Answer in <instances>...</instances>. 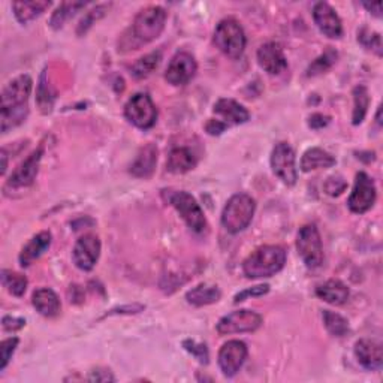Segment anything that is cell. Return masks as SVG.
<instances>
[{
    "mask_svg": "<svg viewBox=\"0 0 383 383\" xmlns=\"http://www.w3.org/2000/svg\"><path fill=\"white\" fill-rule=\"evenodd\" d=\"M167 18V11L162 6H148L138 12L129 30L131 36H124L122 45L127 49H138L141 45L158 40L165 29Z\"/></svg>",
    "mask_w": 383,
    "mask_h": 383,
    "instance_id": "1",
    "label": "cell"
},
{
    "mask_svg": "<svg viewBox=\"0 0 383 383\" xmlns=\"http://www.w3.org/2000/svg\"><path fill=\"white\" fill-rule=\"evenodd\" d=\"M286 264V252L280 246H262L242 264L247 278H264L277 274Z\"/></svg>",
    "mask_w": 383,
    "mask_h": 383,
    "instance_id": "2",
    "label": "cell"
},
{
    "mask_svg": "<svg viewBox=\"0 0 383 383\" xmlns=\"http://www.w3.org/2000/svg\"><path fill=\"white\" fill-rule=\"evenodd\" d=\"M257 202L247 194H237L229 198L222 213V225L228 232L238 234L250 225Z\"/></svg>",
    "mask_w": 383,
    "mask_h": 383,
    "instance_id": "3",
    "label": "cell"
},
{
    "mask_svg": "<svg viewBox=\"0 0 383 383\" xmlns=\"http://www.w3.org/2000/svg\"><path fill=\"white\" fill-rule=\"evenodd\" d=\"M246 33L234 18L222 20L214 30V44L229 59H240L246 48Z\"/></svg>",
    "mask_w": 383,
    "mask_h": 383,
    "instance_id": "4",
    "label": "cell"
},
{
    "mask_svg": "<svg viewBox=\"0 0 383 383\" xmlns=\"http://www.w3.org/2000/svg\"><path fill=\"white\" fill-rule=\"evenodd\" d=\"M168 202L183 217V220L187 226L198 234L204 232L207 229V219L204 216L202 208L196 199L187 192H171L168 196Z\"/></svg>",
    "mask_w": 383,
    "mask_h": 383,
    "instance_id": "5",
    "label": "cell"
},
{
    "mask_svg": "<svg viewBox=\"0 0 383 383\" xmlns=\"http://www.w3.org/2000/svg\"><path fill=\"white\" fill-rule=\"evenodd\" d=\"M297 250L304 264L309 268L321 266L324 261V247L321 234L316 225H304L297 237Z\"/></svg>",
    "mask_w": 383,
    "mask_h": 383,
    "instance_id": "6",
    "label": "cell"
},
{
    "mask_svg": "<svg viewBox=\"0 0 383 383\" xmlns=\"http://www.w3.org/2000/svg\"><path fill=\"white\" fill-rule=\"evenodd\" d=\"M124 116L139 129H150L158 120V110L147 93L134 95L124 105Z\"/></svg>",
    "mask_w": 383,
    "mask_h": 383,
    "instance_id": "7",
    "label": "cell"
},
{
    "mask_svg": "<svg viewBox=\"0 0 383 383\" xmlns=\"http://www.w3.org/2000/svg\"><path fill=\"white\" fill-rule=\"evenodd\" d=\"M262 325V316L252 310H237L223 316L217 324L220 336L253 333Z\"/></svg>",
    "mask_w": 383,
    "mask_h": 383,
    "instance_id": "8",
    "label": "cell"
},
{
    "mask_svg": "<svg viewBox=\"0 0 383 383\" xmlns=\"http://www.w3.org/2000/svg\"><path fill=\"white\" fill-rule=\"evenodd\" d=\"M376 196H377V190H376L375 182L372 180V177L365 172L356 174L355 186L348 201L349 208L356 214L367 213L375 206Z\"/></svg>",
    "mask_w": 383,
    "mask_h": 383,
    "instance_id": "9",
    "label": "cell"
},
{
    "mask_svg": "<svg viewBox=\"0 0 383 383\" xmlns=\"http://www.w3.org/2000/svg\"><path fill=\"white\" fill-rule=\"evenodd\" d=\"M271 168L286 186H293L297 183L298 174L295 167V153L288 143H278L273 148Z\"/></svg>",
    "mask_w": 383,
    "mask_h": 383,
    "instance_id": "10",
    "label": "cell"
},
{
    "mask_svg": "<svg viewBox=\"0 0 383 383\" xmlns=\"http://www.w3.org/2000/svg\"><path fill=\"white\" fill-rule=\"evenodd\" d=\"M196 71L198 65L195 57L186 51H182L171 59L167 72H165V80L172 86H184L194 78Z\"/></svg>",
    "mask_w": 383,
    "mask_h": 383,
    "instance_id": "11",
    "label": "cell"
},
{
    "mask_svg": "<svg viewBox=\"0 0 383 383\" xmlns=\"http://www.w3.org/2000/svg\"><path fill=\"white\" fill-rule=\"evenodd\" d=\"M42 155H44V146L37 147L28 159L18 165V168L9 177L6 187L24 189V187L32 186L36 180L37 172H40Z\"/></svg>",
    "mask_w": 383,
    "mask_h": 383,
    "instance_id": "12",
    "label": "cell"
},
{
    "mask_svg": "<svg viewBox=\"0 0 383 383\" xmlns=\"http://www.w3.org/2000/svg\"><path fill=\"white\" fill-rule=\"evenodd\" d=\"M247 360V346L240 340L225 343L219 352V367L226 377L235 376Z\"/></svg>",
    "mask_w": 383,
    "mask_h": 383,
    "instance_id": "13",
    "label": "cell"
},
{
    "mask_svg": "<svg viewBox=\"0 0 383 383\" xmlns=\"http://www.w3.org/2000/svg\"><path fill=\"white\" fill-rule=\"evenodd\" d=\"M99 254H100L99 238L93 234H87L75 242L72 258L76 268H80L81 271H90L96 265Z\"/></svg>",
    "mask_w": 383,
    "mask_h": 383,
    "instance_id": "14",
    "label": "cell"
},
{
    "mask_svg": "<svg viewBox=\"0 0 383 383\" xmlns=\"http://www.w3.org/2000/svg\"><path fill=\"white\" fill-rule=\"evenodd\" d=\"M33 81L29 75H20L6 84L2 92V110L28 107Z\"/></svg>",
    "mask_w": 383,
    "mask_h": 383,
    "instance_id": "15",
    "label": "cell"
},
{
    "mask_svg": "<svg viewBox=\"0 0 383 383\" xmlns=\"http://www.w3.org/2000/svg\"><path fill=\"white\" fill-rule=\"evenodd\" d=\"M313 20L325 36L337 40L343 35V25L341 20L337 16L334 8L328 5L326 2H319L313 8Z\"/></svg>",
    "mask_w": 383,
    "mask_h": 383,
    "instance_id": "16",
    "label": "cell"
},
{
    "mask_svg": "<svg viewBox=\"0 0 383 383\" xmlns=\"http://www.w3.org/2000/svg\"><path fill=\"white\" fill-rule=\"evenodd\" d=\"M258 63L270 75H278L288 69V60L277 42H266L258 49Z\"/></svg>",
    "mask_w": 383,
    "mask_h": 383,
    "instance_id": "17",
    "label": "cell"
},
{
    "mask_svg": "<svg viewBox=\"0 0 383 383\" xmlns=\"http://www.w3.org/2000/svg\"><path fill=\"white\" fill-rule=\"evenodd\" d=\"M355 356L358 363L370 372H377L383 365V350L373 340H360L355 344Z\"/></svg>",
    "mask_w": 383,
    "mask_h": 383,
    "instance_id": "18",
    "label": "cell"
},
{
    "mask_svg": "<svg viewBox=\"0 0 383 383\" xmlns=\"http://www.w3.org/2000/svg\"><path fill=\"white\" fill-rule=\"evenodd\" d=\"M213 111L214 114H217V116L222 117L228 126L246 123L250 119V114L244 107L238 104L237 100L228 99V98H222L217 100L214 104Z\"/></svg>",
    "mask_w": 383,
    "mask_h": 383,
    "instance_id": "19",
    "label": "cell"
},
{
    "mask_svg": "<svg viewBox=\"0 0 383 383\" xmlns=\"http://www.w3.org/2000/svg\"><path fill=\"white\" fill-rule=\"evenodd\" d=\"M158 163V147L155 144H147L139 150L136 159L131 167V174L136 178H148L156 170Z\"/></svg>",
    "mask_w": 383,
    "mask_h": 383,
    "instance_id": "20",
    "label": "cell"
},
{
    "mask_svg": "<svg viewBox=\"0 0 383 383\" xmlns=\"http://www.w3.org/2000/svg\"><path fill=\"white\" fill-rule=\"evenodd\" d=\"M32 304L36 312L45 317H56L60 313L61 304L56 292L48 288H41L33 292Z\"/></svg>",
    "mask_w": 383,
    "mask_h": 383,
    "instance_id": "21",
    "label": "cell"
},
{
    "mask_svg": "<svg viewBox=\"0 0 383 383\" xmlns=\"http://www.w3.org/2000/svg\"><path fill=\"white\" fill-rule=\"evenodd\" d=\"M51 246V234L48 231H42L36 234L28 244H25L20 253L21 266H29L33 264L41 254Z\"/></svg>",
    "mask_w": 383,
    "mask_h": 383,
    "instance_id": "22",
    "label": "cell"
},
{
    "mask_svg": "<svg viewBox=\"0 0 383 383\" xmlns=\"http://www.w3.org/2000/svg\"><path fill=\"white\" fill-rule=\"evenodd\" d=\"M316 295L328 304L343 305L349 298V289L340 280H328L316 289Z\"/></svg>",
    "mask_w": 383,
    "mask_h": 383,
    "instance_id": "23",
    "label": "cell"
},
{
    "mask_svg": "<svg viewBox=\"0 0 383 383\" xmlns=\"http://www.w3.org/2000/svg\"><path fill=\"white\" fill-rule=\"evenodd\" d=\"M196 167V158L187 147H175L171 150L167 168L172 174H184Z\"/></svg>",
    "mask_w": 383,
    "mask_h": 383,
    "instance_id": "24",
    "label": "cell"
},
{
    "mask_svg": "<svg viewBox=\"0 0 383 383\" xmlns=\"http://www.w3.org/2000/svg\"><path fill=\"white\" fill-rule=\"evenodd\" d=\"M336 165V158L331 156L328 151L322 148H310L304 153V156L301 159V170L304 172H310L314 170H325L331 168Z\"/></svg>",
    "mask_w": 383,
    "mask_h": 383,
    "instance_id": "25",
    "label": "cell"
},
{
    "mask_svg": "<svg viewBox=\"0 0 383 383\" xmlns=\"http://www.w3.org/2000/svg\"><path fill=\"white\" fill-rule=\"evenodd\" d=\"M222 293L217 286H211L207 283L198 285L196 288L190 289L186 293V300L189 304L195 305V307H202V305H208L214 304L220 300Z\"/></svg>",
    "mask_w": 383,
    "mask_h": 383,
    "instance_id": "26",
    "label": "cell"
},
{
    "mask_svg": "<svg viewBox=\"0 0 383 383\" xmlns=\"http://www.w3.org/2000/svg\"><path fill=\"white\" fill-rule=\"evenodd\" d=\"M51 6V2H41V0H35V2H14L12 9H14V16L21 24H28L35 18L40 17L42 12H45Z\"/></svg>",
    "mask_w": 383,
    "mask_h": 383,
    "instance_id": "27",
    "label": "cell"
},
{
    "mask_svg": "<svg viewBox=\"0 0 383 383\" xmlns=\"http://www.w3.org/2000/svg\"><path fill=\"white\" fill-rule=\"evenodd\" d=\"M86 6H87V4H84V2H63L54 11L53 17H51V20H49V25L56 30L61 29L71 17H73L76 12H78L83 8H86Z\"/></svg>",
    "mask_w": 383,
    "mask_h": 383,
    "instance_id": "28",
    "label": "cell"
},
{
    "mask_svg": "<svg viewBox=\"0 0 383 383\" xmlns=\"http://www.w3.org/2000/svg\"><path fill=\"white\" fill-rule=\"evenodd\" d=\"M160 60H162V54L159 53V51L141 57L132 66V75L138 80L147 78L148 75L155 72V69H158V66L160 65Z\"/></svg>",
    "mask_w": 383,
    "mask_h": 383,
    "instance_id": "29",
    "label": "cell"
},
{
    "mask_svg": "<svg viewBox=\"0 0 383 383\" xmlns=\"http://www.w3.org/2000/svg\"><path fill=\"white\" fill-rule=\"evenodd\" d=\"M29 116V105L21 108H9L0 111V122H2V132L6 134L9 129H14L21 124Z\"/></svg>",
    "mask_w": 383,
    "mask_h": 383,
    "instance_id": "30",
    "label": "cell"
},
{
    "mask_svg": "<svg viewBox=\"0 0 383 383\" xmlns=\"http://www.w3.org/2000/svg\"><path fill=\"white\" fill-rule=\"evenodd\" d=\"M353 100H355V108H353V124H361L365 114H367V110H368V105H370V96H368V90L365 86H356L353 88Z\"/></svg>",
    "mask_w": 383,
    "mask_h": 383,
    "instance_id": "31",
    "label": "cell"
},
{
    "mask_svg": "<svg viewBox=\"0 0 383 383\" xmlns=\"http://www.w3.org/2000/svg\"><path fill=\"white\" fill-rule=\"evenodd\" d=\"M322 317H324V324H325L329 334H333L334 337H344L349 333L348 321L343 316H340L338 313H334L331 310H324Z\"/></svg>",
    "mask_w": 383,
    "mask_h": 383,
    "instance_id": "32",
    "label": "cell"
},
{
    "mask_svg": "<svg viewBox=\"0 0 383 383\" xmlns=\"http://www.w3.org/2000/svg\"><path fill=\"white\" fill-rule=\"evenodd\" d=\"M2 285L6 288V290L14 297H23L25 289H28V278L23 274L4 270L2 271Z\"/></svg>",
    "mask_w": 383,
    "mask_h": 383,
    "instance_id": "33",
    "label": "cell"
},
{
    "mask_svg": "<svg viewBox=\"0 0 383 383\" xmlns=\"http://www.w3.org/2000/svg\"><path fill=\"white\" fill-rule=\"evenodd\" d=\"M337 60V53L333 49H328L326 53H324L322 56H319L312 65L310 68L307 69V75L309 76H313V75H317V73H322L325 71H328L331 66L334 65Z\"/></svg>",
    "mask_w": 383,
    "mask_h": 383,
    "instance_id": "34",
    "label": "cell"
},
{
    "mask_svg": "<svg viewBox=\"0 0 383 383\" xmlns=\"http://www.w3.org/2000/svg\"><path fill=\"white\" fill-rule=\"evenodd\" d=\"M108 8H110V5H98L95 9L88 11L87 14L83 17V20L80 21L78 30H76V33L84 35L95 24V21H98L99 18H102V17H104L107 14Z\"/></svg>",
    "mask_w": 383,
    "mask_h": 383,
    "instance_id": "35",
    "label": "cell"
},
{
    "mask_svg": "<svg viewBox=\"0 0 383 383\" xmlns=\"http://www.w3.org/2000/svg\"><path fill=\"white\" fill-rule=\"evenodd\" d=\"M358 41L367 48V49H372L375 51V53L377 56H382V37L379 33L376 32H372L368 29H361L358 32Z\"/></svg>",
    "mask_w": 383,
    "mask_h": 383,
    "instance_id": "36",
    "label": "cell"
},
{
    "mask_svg": "<svg viewBox=\"0 0 383 383\" xmlns=\"http://www.w3.org/2000/svg\"><path fill=\"white\" fill-rule=\"evenodd\" d=\"M53 100H54V95L49 92V87L47 86V81H45V73H42L41 81H40V88H37V105L41 107L42 112H49L51 108H53Z\"/></svg>",
    "mask_w": 383,
    "mask_h": 383,
    "instance_id": "37",
    "label": "cell"
},
{
    "mask_svg": "<svg viewBox=\"0 0 383 383\" xmlns=\"http://www.w3.org/2000/svg\"><path fill=\"white\" fill-rule=\"evenodd\" d=\"M18 346V338L17 337H11L2 341L0 344V372H4L6 368L9 360L12 358V355H14L16 349Z\"/></svg>",
    "mask_w": 383,
    "mask_h": 383,
    "instance_id": "38",
    "label": "cell"
},
{
    "mask_svg": "<svg viewBox=\"0 0 383 383\" xmlns=\"http://www.w3.org/2000/svg\"><path fill=\"white\" fill-rule=\"evenodd\" d=\"M324 187L329 196H338L343 194L344 190H346L348 183L344 182V178L341 175H333V177L328 178Z\"/></svg>",
    "mask_w": 383,
    "mask_h": 383,
    "instance_id": "39",
    "label": "cell"
},
{
    "mask_svg": "<svg viewBox=\"0 0 383 383\" xmlns=\"http://www.w3.org/2000/svg\"><path fill=\"white\" fill-rule=\"evenodd\" d=\"M183 344H184L186 350L194 355L199 363H202V364L208 363V350H207L206 344H199L194 340H186Z\"/></svg>",
    "mask_w": 383,
    "mask_h": 383,
    "instance_id": "40",
    "label": "cell"
},
{
    "mask_svg": "<svg viewBox=\"0 0 383 383\" xmlns=\"http://www.w3.org/2000/svg\"><path fill=\"white\" fill-rule=\"evenodd\" d=\"M268 292H270V286H268V285L253 286V288H249V289L238 292L235 295V298H234V302H241V301H244V300H247L250 297H262Z\"/></svg>",
    "mask_w": 383,
    "mask_h": 383,
    "instance_id": "41",
    "label": "cell"
},
{
    "mask_svg": "<svg viewBox=\"0 0 383 383\" xmlns=\"http://www.w3.org/2000/svg\"><path fill=\"white\" fill-rule=\"evenodd\" d=\"M2 325H4V329H6V331H17V329H21L25 325V321L21 317L5 316L2 319Z\"/></svg>",
    "mask_w": 383,
    "mask_h": 383,
    "instance_id": "42",
    "label": "cell"
},
{
    "mask_svg": "<svg viewBox=\"0 0 383 383\" xmlns=\"http://www.w3.org/2000/svg\"><path fill=\"white\" fill-rule=\"evenodd\" d=\"M228 127V124L222 120H214L211 119L207 126H206V131L210 134V135H220L222 132H225V129Z\"/></svg>",
    "mask_w": 383,
    "mask_h": 383,
    "instance_id": "43",
    "label": "cell"
},
{
    "mask_svg": "<svg viewBox=\"0 0 383 383\" xmlns=\"http://www.w3.org/2000/svg\"><path fill=\"white\" fill-rule=\"evenodd\" d=\"M329 123V117L324 116V114H313V116L309 119V126L312 129H322Z\"/></svg>",
    "mask_w": 383,
    "mask_h": 383,
    "instance_id": "44",
    "label": "cell"
},
{
    "mask_svg": "<svg viewBox=\"0 0 383 383\" xmlns=\"http://www.w3.org/2000/svg\"><path fill=\"white\" fill-rule=\"evenodd\" d=\"M87 380H92V382H114L116 379H114V376L107 372V370H98V372H92V375L87 377Z\"/></svg>",
    "mask_w": 383,
    "mask_h": 383,
    "instance_id": "45",
    "label": "cell"
},
{
    "mask_svg": "<svg viewBox=\"0 0 383 383\" xmlns=\"http://www.w3.org/2000/svg\"><path fill=\"white\" fill-rule=\"evenodd\" d=\"M363 5H364V8L367 11L372 12L375 17H377V18L382 17V4L380 2H377V4H363Z\"/></svg>",
    "mask_w": 383,
    "mask_h": 383,
    "instance_id": "46",
    "label": "cell"
},
{
    "mask_svg": "<svg viewBox=\"0 0 383 383\" xmlns=\"http://www.w3.org/2000/svg\"><path fill=\"white\" fill-rule=\"evenodd\" d=\"M2 174H5L6 172V168H8V159H6V150L4 148L2 150Z\"/></svg>",
    "mask_w": 383,
    "mask_h": 383,
    "instance_id": "47",
    "label": "cell"
},
{
    "mask_svg": "<svg viewBox=\"0 0 383 383\" xmlns=\"http://www.w3.org/2000/svg\"><path fill=\"white\" fill-rule=\"evenodd\" d=\"M380 112H382V108L379 107V110H377V117H376V120H377V123H379V124L382 123V120H380Z\"/></svg>",
    "mask_w": 383,
    "mask_h": 383,
    "instance_id": "48",
    "label": "cell"
}]
</instances>
